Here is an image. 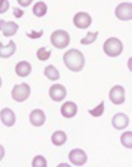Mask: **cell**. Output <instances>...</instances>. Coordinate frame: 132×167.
I'll list each match as a JSON object with an SVG mask.
<instances>
[{
	"label": "cell",
	"instance_id": "7",
	"mask_svg": "<svg viewBox=\"0 0 132 167\" xmlns=\"http://www.w3.org/2000/svg\"><path fill=\"white\" fill-rule=\"evenodd\" d=\"M69 158L72 164L78 166L84 165L87 160V157L85 152L79 149L71 150L69 153Z\"/></svg>",
	"mask_w": 132,
	"mask_h": 167
},
{
	"label": "cell",
	"instance_id": "30",
	"mask_svg": "<svg viewBox=\"0 0 132 167\" xmlns=\"http://www.w3.org/2000/svg\"><path fill=\"white\" fill-rule=\"evenodd\" d=\"M2 84V81L1 77L0 76V88L1 87Z\"/></svg>",
	"mask_w": 132,
	"mask_h": 167
},
{
	"label": "cell",
	"instance_id": "11",
	"mask_svg": "<svg viewBox=\"0 0 132 167\" xmlns=\"http://www.w3.org/2000/svg\"><path fill=\"white\" fill-rule=\"evenodd\" d=\"M0 118L2 122L7 127H11L15 124L16 120L15 115L11 109L5 107L0 112Z\"/></svg>",
	"mask_w": 132,
	"mask_h": 167
},
{
	"label": "cell",
	"instance_id": "22",
	"mask_svg": "<svg viewBox=\"0 0 132 167\" xmlns=\"http://www.w3.org/2000/svg\"><path fill=\"white\" fill-rule=\"evenodd\" d=\"M104 101L102 100L101 103L93 110H88V112L92 116L97 117L101 116L104 111Z\"/></svg>",
	"mask_w": 132,
	"mask_h": 167
},
{
	"label": "cell",
	"instance_id": "14",
	"mask_svg": "<svg viewBox=\"0 0 132 167\" xmlns=\"http://www.w3.org/2000/svg\"><path fill=\"white\" fill-rule=\"evenodd\" d=\"M30 121L33 126H40L44 124L45 120V116L43 111L37 109L33 110L29 116Z\"/></svg>",
	"mask_w": 132,
	"mask_h": 167
},
{
	"label": "cell",
	"instance_id": "12",
	"mask_svg": "<svg viewBox=\"0 0 132 167\" xmlns=\"http://www.w3.org/2000/svg\"><path fill=\"white\" fill-rule=\"evenodd\" d=\"M18 27V25L14 22H5L4 20L0 19V30L2 31L3 35L5 37L14 35Z\"/></svg>",
	"mask_w": 132,
	"mask_h": 167
},
{
	"label": "cell",
	"instance_id": "28",
	"mask_svg": "<svg viewBox=\"0 0 132 167\" xmlns=\"http://www.w3.org/2000/svg\"><path fill=\"white\" fill-rule=\"evenodd\" d=\"M19 4L22 7H26L29 5L32 0H17Z\"/></svg>",
	"mask_w": 132,
	"mask_h": 167
},
{
	"label": "cell",
	"instance_id": "9",
	"mask_svg": "<svg viewBox=\"0 0 132 167\" xmlns=\"http://www.w3.org/2000/svg\"><path fill=\"white\" fill-rule=\"evenodd\" d=\"M49 93L50 97L54 101L59 102L63 100L67 95L65 87L59 84H54L50 88Z\"/></svg>",
	"mask_w": 132,
	"mask_h": 167
},
{
	"label": "cell",
	"instance_id": "4",
	"mask_svg": "<svg viewBox=\"0 0 132 167\" xmlns=\"http://www.w3.org/2000/svg\"><path fill=\"white\" fill-rule=\"evenodd\" d=\"M29 85L25 83L20 85L15 84L12 91V96L13 99L18 102L23 101L27 99L30 93Z\"/></svg>",
	"mask_w": 132,
	"mask_h": 167
},
{
	"label": "cell",
	"instance_id": "17",
	"mask_svg": "<svg viewBox=\"0 0 132 167\" xmlns=\"http://www.w3.org/2000/svg\"><path fill=\"white\" fill-rule=\"evenodd\" d=\"M51 139L54 144L59 146L63 145L65 142L67 140V136L63 131H57L53 134Z\"/></svg>",
	"mask_w": 132,
	"mask_h": 167
},
{
	"label": "cell",
	"instance_id": "10",
	"mask_svg": "<svg viewBox=\"0 0 132 167\" xmlns=\"http://www.w3.org/2000/svg\"><path fill=\"white\" fill-rule=\"evenodd\" d=\"M129 119L128 116L123 113H118L115 114L112 119L113 127L118 130L126 128L128 126Z\"/></svg>",
	"mask_w": 132,
	"mask_h": 167
},
{
	"label": "cell",
	"instance_id": "15",
	"mask_svg": "<svg viewBox=\"0 0 132 167\" xmlns=\"http://www.w3.org/2000/svg\"><path fill=\"white\" fill-rule=\"evenodd\" d=\"M16 47L14 41L10 40L9 43L4 46L1 42H0V57L6 58L10 57L14 53Z\"/></svg>",
	"mask_w": 132,
	"mask_h": 167
},
{
	"label": "cell",
	"instance_id": "26",
	"mask_svg": "<svg viewBox=\"0 0 132 167\" xmlns=\"http://www.w3.org/2000/svg\"><path fill=\"white\" fill-rule=\"evenodd\" d=\"M43 33V31L42 30H41L40 32H38L32 30L31 33H26V34L28 37L31 39H36L40 37L42 35Z\"/></svg>",
	"mask_w": 132,
	"mask_h": 167
},
{
	"label": "cell",
	"instance_id": "19",
	"mask_svg": "<svg viewBox=\"0 0 132 167\" xmlns=\"http://www.w3.org/2000/svg\"><path fill=\"white\" fill-rule=\"evenodd\" d=\"M47 6L43 2L40 1L37 2L34 5L32 11L35 15L38 17L44 16L47 13Z\"/></svg>",
	"mask_w": 132,
	"mask_h": 167
},
{
	"label": "cell",
	"instance_id": "20",
	"mask_svg": "<svg viewBox=\"0 0 132 167\" xmlns=\"http://www.w3.org/2000/svg\"><path fill=\"white\" fill-rule=\"evenodd\" d=\"M132 132L130 131H127L124 132L120 137L121 144L127 148H132Z\"/></svg>",
	"mask_w": 132,
	"mask_h": 167
},
{
	"label": "cell",
	"instance_id": "2",
	"mask_svg": "<svg viewBox=\"0 0 132 167\" xmlns=\"http://www.w3.org/2000/svg\"><path fill=\"white\" fill-rule=\"evenodd\" d=\"M123 46L121 41L118 39L112 37L108 38L104 42L103 49L105 54L110 57H116L122 53Z\"/></svg>",
	"mask_w": 132,
	"mask_h": 167
},
{
	"label": "cell",
	"instance_id": "8",
	"mask_svg": "<svg viewBox=\"0 0 132 167\" xmlns=\"http://www.w3.org/2000/svg\"><path fill=\"white\" fill-rule=\"evenodd\" d=\"M91 17L87 13L80 12L74 16L73 22L75 25L79 28L85 29L88 27L92 23Z\"/></svg>",
	"mask_w": 132,
	"mask_h": 167
},
{
	"label": "cell",
	"instance_id": "23",
	"mask_svg": "<svg viewBox=\"0 0 132 167\" xmlns=\"http://www.w3.org/2000/svg\"><path fill=\"white\" fill-rule=\"evenodd\" d=\"M51 50H47L46 48L43 47L39 48L38 50L36 55L37 58L42 61H45L47 60L50 57Z\"/></svg>",
	"mask_w": 132,
	"mask_h": 167
},
{
	"label": "cell",
	"instance_id": "5",
	"mask_svg": "<svg viewBox=\"0 0 132 167\" xmlns=\"http://www.w3.org/2000/svg\"><path fill=\"white\" fill-rule=\"evenodd\" d=\"M115 14L119 19L128 20L132 19V4L128 2H123L119 4L116 7Z\"/></svg>",
	"mask_w": 132,
	"mask_h": 167
},
{
	"label": "cell",
	"instance_id": "13",
	"mask_svg": "<svg viewBox=\"0 0 132 167\" xmlns=\"http://www.w3.org/2000/svg\"><path fill=\"white\" fill-rule=\"evenodd\" d=\"M77 107L76 104L73 102L68 101L62 105L61 112L62 116L67 118H71L76 114Z\"/></svg>",
	"mask_w": 132,
	"mask_h": 167
},
{
	"label": "cell",
	"instance_id": "1",
	"mask_svg": "<svg viewBox=\"0 0 132 167\" xmlns=\"http://www.w3.org/2000/svg\"><path fill=\"white\" fill-rule=\"evenodd\" d=\"M63 59L65 66L72 71L79 72L84 67L85 61L84 56L77 49H71L67 51L63 55Z\"/></svg>",
	"mask_w": 132,
	"mask_h": 167
},
{
	"label": "cell",
	"instance_id": "27",
	"mask_svg": "<svg viewBox=\"0 0 132 167\" xmlns=\"http://www.w3.org/2000/svg\"><path fill=\"white\" fill-rule=\"evenodd\" d=\"M13 14L16 18H19L21 17L24 14L23 11L19 8H15L13 9Z\"/></svg>",
	"mask_w": 132,
	"mask_h": 167
},
{
	"label": "cell",
	"instance_id": "29",
	"mask_svg": "<svg viewBox=\"0 0 132 167\" xmlns=\"http://www.w3.org/2000/svg\"><path fill=\"white\" fill-rule=\"evenodd\" d=\"M4 149L3 147L0 144V161L4 157Z\"/></svg>",
	"mask_w": 132,
	"mask_h": 167
},
{
	"label": "cell",
	"instance_id": "6",
	"mask_svg": "<svg viewBox=\"0 0 132 167\" xmlns=\"http://www.w3.org/2000/svg\"><path fill=\"white\" fill-rule=\"evenodd\" d=\"M109 96L110 100L113 104H121L125 100V89L121 85H115L110 90Z\"/></svg>",
	"mask_w": 132,
	"mask_h": 167
},
{
	"label": "cell",
	"instance_id": "25",
	"mask_svg": "<svg viewBox=\"0 0 132 167\" xmlns=\"http://www.w3.org/2000/svg\"><path fill=\"white\" fill-rule=\"evenodd\" d=\"M9 4L8 1L6 0H0V13H3L9 9Z\"/></svg>",
	"mask_w": 132,
	"mask_h": 167
},
{
	"label": "cell",
	"instance_id": "3",
	"mask_svg": "<svg viewBox=\"0 0 132 167\" xmlns=\"http://www.w3.org/2000/svg\"><path fill=\"white\" fill-rule=\"evenodd\" d=\"M51 43L56 48L60 49H64L69 43L70 38L67 32L62 30L54 31L51 37Z\"/></svg>",
	"mask_w": 132,
	"mask_h": 167
},
{
	"label": "cell",
	"instance_id": "24",
	"mask_svg": "<svg viewBox=\"0 0 132 167\" xmlns=\"http://www.w3.org/2000/svg\"><path fill=\"white\" fill-rule=\"evenodd\" d=\"M32 165L34 167H46L47 166V162L46 159L43 156L38 155L36 156L34 158Z\"/></svg>",
	"mask_w": 132,
	"mask_h": 167
},
{
	"label": "cell",
	"instance_id": "21",
	"mask_svg": "<svg viewBox=\"0 0 132 167\" xmlns=\"http://www.w3.org/2000/svg\"><path fill=\"white\" fill-rule=\"evenodd\" d=\"M98 33V31L94 33L88 31L86 37L80 40V43L82 45H87L93 43L96 40Z\"/></svg>",
	"mask_w": 132,
	"mask_h": 167
},
{
	"label": "cell",
	"instance_id": "16",
	"mask_svg": "<svg viewBox=\"0 0 132 167\" xmlns=\"http://www.w3.org/2000/svg\"><path fill=\"white\" fill-rule=\"evenodd\" d=\"M32 67L30 64L25 61L19 62L15 67V71L17 75L22 77L28 76L30 73Z\"/></svg>",
	"mask_w": 132,
	"mask_h": 167
},
{
	"label": "cell",
	"instance_id": "18",
	"mask_svg": "<svg viewBox=\"0 0 132 167\" xmlns=\"http://www.w3.org/2000/svg\"><path fill=\"white\" fill-rule=\"evenodd\" d=\"M44 74L48 79L52 81L58 80L59 78L58 71L52 64H50L45 67Z\"/></svg>",
	"mask_w": 132,
	"mask_h": 167
}]
</instances>
